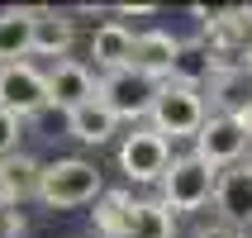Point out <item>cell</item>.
Segmentation results:
<instances>
[{
  "label": "cell",
  "instance_id": "cell-1",
  "mask_svg": "<svg viewBox=\"0 0 252 238\" xmlns=\"http://www.w3.org/2000/svg\"><path fill=\"white\" fill-rule=\"evenodd\" d=\"M105 196V181L100 171L86 162V157H57L43 167V186H38V200L53 205V210H76V205H91V200Z\"/></svg>",
  "mask_w": 252,
  "mask_h": 238
},
{
  "label": "cell",
  "instance_id": "cell-2",
  "mask_svg": "<svg viewBox=\"0 0 252 238\" xmlns=\"http://www.w3.org/2000/svg\"><path fill=\"white\" fill-rule=\"evenodd\" d=\"M153 129L162 138H200V129L210 124L205 114V96L195 86H181V81H162L157 91V105H153Z\"/></svg>",
  "mask_w": 252,
  "mask_h": 238
},
{
  "label": "cell",
  "instance_id": "cell-3",
  "mask_svg": "<svg viewBox=\"0 0 252 238\" xmlns=\"http://www.w3.org/2000/svg\"><path fill=\"white\" fill-rule=\"evenodd\" d=\"M219 176L224 171H214L205 157L186 153L171 162V171L162 176V205H167L171 214L176 210H200V205H210V196L219 191Z\"/></svg>",
  "mask_w": 252,
  "mask_h": 238
},
{
  "label": "cell",
  "instance_id": "cell-4",
  "mask_svg": "<svg viewBox=\"0 0 252 238\" xmlns=\"http://www.w3.org/2000/svg\"><path fill=\"white\" fill-rule=\"evenodd\" d=\"M171 138H162L157 129H133L119 143V171L128 181H162L171 171Z\"/></svg>",
  "mask_w": 252,
  "mask_h": 238
},
{
  "label": "cell",
  "instance_id": "cell-5",
  "mask_svg": "<svg viewBox=\"0 0 252 238\" xmlns=\"http://www.w3.org/2000/svg\"><path fill=\"white\" fill-rule=\"evenodd\" d=\"M157 91H162V81L143 76L138 67H124V71L100 76V100L114 110V119H143V114H153Z\"/></svg>",
  "mask_w": 252,
  "mask_h": 238
},
{
  "label": "cell",
  "instance_id": "cell-6",
  "mask_svg": "<svg viewBox=\"0 0 252 238\" xmlns=\"http://www.w3.org/2000/svg\"><path fill=\"white\" fill-rule=\"evenodd\" d=\"M53 96H48V76H43L33 62H10L0 67V110L19 114V119H33L38 110H48Z\"/></svg>",
  "mask_w": 252,
  "mask_h": 238
},
{
  "label": "cell",
  "instance_id": "cell-7",
  "mask_svg": "<svg viewBox=\"0 0 252 238\" xmlns=\"http://www.w3.org/2000/svg\"><path fill=\"white\" fill-rule=\"evenodd\" d=\"M248 148H252V129L238 114H210V124L200 129V138H195V157H205L214 171L238 162Z\"/></svg>",
  "mask_w": 252,
  "mask_h": 238
},
{
  "label": "cell",
  "instance_id": "cell-8",
  "mask_svg": "<svg viewBox=\"0 0 252 238\" xmlns=\"http://www.w3.org/2000/svg\"><path fill=\"white\" fill-rule=\"evenodd\" d=\"M48 96H53V105L62 114H71V110H81L86 100L100 96V81L91 76L86 62L67 57V62H53V71H48Z\"/></svg>",
  "mask_w": 252,
  "mask_h": 238
},
{
  "label": "cell",
  "instance_id": "cell-9",
  "mask_svg": "<svg viewBox=\"0 0 252 238\" xmlns=\"http://www.w3.org/2000/svg\"><path fill=\"white\" fill-rule=\"evenodd\" d=\"M181 43L186 38H176L167 29H148V34H138L133 67H138L143 76H153V81H171V67H176V57H181Z\"/></svg>",
  "mask_w": 252,
  "mask_h": 238
},
{
  "label": "cell",
  "instance_id": "cell-10",
  "mask_svg": "<svg viewBox=\"0 0 252 238\" xmlns=\"http://www.w3.org/2000/svg\"><path fill=\"white\" fill-rule=\"evenodd\" d=\"M133 48H138V34H128L119 19H105V24L91 34V57H95V67L105 71V76L133 67Z\"/></svg>",
  "mask_w": 252,
  "mask_h": 238
},
{
  "label": "cell",
  "instance_id": "cell-11",
  "mask_svg": "<svg viewBox=\"0 0 252 238\" xmlns=\"http://www.w3.org/2000/svg\"><path fill=\"white\" fill-rule=\"evenodd\" d=\"M214 205H219V219H228L233 229H248L252 224V162L219 176Z\"/></svg>",
  "mask_w": 252,
  "mask_h": 238
},
{
  "label": "cell",
  "instance_id": "cell-12",
  "mask_svg": "<svg viewBox=\"0 0 252 238\" xmlns=\"http://www.w3.org/2000/svg\"><path fill=\"white\" fill-rule=\"evenodd\" d=\"M43 186V167L33 162V157H0V205L5 210H14V205H24L29 196H38Z\"/></svg>",
  "mask_w": 252,
  "mask_h": 238
},
{
  "label": "cell",
  "instance_id": "cell-13",
  "mask_svg": "<svg viewBox=\"0 0 252 238\" xmlns=\"http://www.w3.org/2000/svg\"><path fill=\"white\" fill-rule=\"evenodd\" d=\"M224 71V62H219V53L210 48V38H190V43H181V57H176V67H171V81H181V86H205V81H214Z\"/></svg>",
  "mask_w": 252,
  "mask_h": 238
},
{
  "label": "cell",
  "instance_id": "cell-14",
  "mask_svg": "<svg viewBox=\"0 0 252 238\" xmlns=\"http://www.w3.org/2000/svg\"><path fill=\"white\" fill-rule=\"evenodd\" d=\"M33 19L38 10H0V67L33 53Z\"/></svg>",
  "mask_w": 252,
  "mask_h": 238
},
{
  "label": "cell",
  "instance_id": "cell-15",
  "mask_svg": "<svg viewBox=\"0 0 252 238\" xmlns=\"http://www.w3.org/2000/svg\"><path fill=\"white\" fill-rule=\"evenodd\" d=\"M133 219H138V200L128 191H105L95 200V234L100 238H128Z\"/></svg>",
  "mask_w": 252,
  "mask_h": 238
},
{
  "label": "cell",
  "instance_id": "cell-16",
  "mask_svg": "<svg viewBox=\"0 0 252 238\" xmlns=\"http://www.w3.org/2000/svg\"><path fill=\"white\" fill-rule=\"evenodd\" d=\"M214 100H219V114H238V119H248L252 114V71L248 67H224L219 76L210 81Z\"/></svg>",
  "mask_w": 252,
  "mask_h": 238
},
{
  "label": "cell",
  "instance_id": "cell-17",
  "mask_svg": "<svg viewBox=\"0 0 252 238\" xmlns=\"http://www.w3.org/2000/svg\"><path fill=\"white\" fill-rule=\"evenodd\" d=\"M114 110L105 105V100H86L81 110H71L67 114V129H71V138L76 143H91V148H100V143H110V134H114Z\"/></svg>",
  "mask_w": 252,
  "mask_h": 238
},
{
  "label": "cell",
  "instance_id": "cell-18",
  "mask_svg": "<svg viewBox=\"0 0 252 238\" xmlns=\"http://www.w3.org/2000/svg\"><path fill=\"white\" fill-rule=\"evenodd\" d=\"M71 38H76V29H71L67 14H57V10H38V19H33V53L67 62Z\"/></svg>",
  "mask_w": 252,
  "mask_h": 238
},
{
  "label": "cell",
  "instance_id": "cell-19",
  "mask_svg": "<svg viewBox=\"0 0 252 238\" xmlns=\"http://www.w3.org/2000/svg\"><path fill=\"white\" fill-rule=\"evenodd\" d=\"M176 224H171V210L162 200H138V219H133V234L128 238H171Z\"/></svg>",
  "mask_w": 252,
  "mask_h": 238
},
{
  "label": "cell",
  "instance_id": "cell-20",
  "mask_svg": "<svg viewBox=\"0 0 252 238\" xmlns=\"http://www.w3.org/2000/svg\"><path fill=\"white\" fill-rule=\"evenodd\" d=\"M19 114H10V110H0V157H14V143H19Z\"/></svg>",
  "mask_w": 252,
  "mask_h": 238
},
{
  "label": "cell",
  "instance_id": "cell-21",
  "mask_svg": "<svg viewBox=\"0 0 252 238\" xmlns=\"http://www.w3.org/2000/svg\"><path fill=\"white\" fill-rule=\"evenodd\" d=\"M238 67H248V71H252V38H248V48H243V57H238Z\"/></svg>",
  "mask_w": 252,
  "mask_h": 238
}]
</instances>
